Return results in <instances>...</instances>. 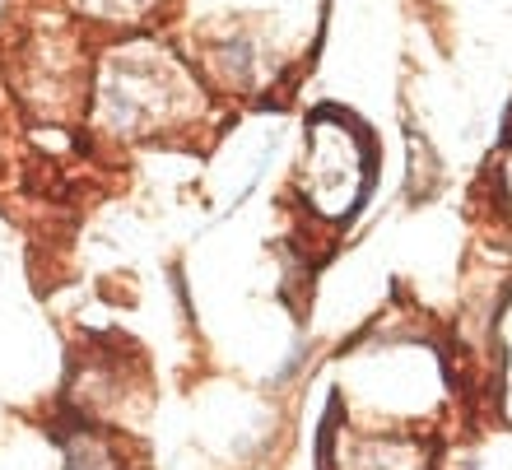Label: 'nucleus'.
I'll return each mask as SVG.
<instances>
[{"label":"nucleus","mask_w":512,"mask_h":470,"mask_svg":"<svg viewBox=\"0 0 512 470\" xmlns=\"http://www.w3.org/2000/svg\"><path fill=\"white\" fill-rule=\"evenodd\" d=\"M187 98V84L173 70L168 56L154 52H122L112 56L108 80H103V112L117 131H140L159 126L168 112Z\"/></svg>","instance_id":"1"},{"label":"nucleus","mask_w":512,"mask_h":470,"mask_svg":"<svg viewBox=\"0 0 512 470\" xmlns=\"http://www.w3.org/2000/svg\"><path fill=\"white\" fill-rule=\"evenodd\" d=\"M368 182L364 145L345 131H317L308 159V201L322 215H350Z\"/></svg>","instance_id":"2"},{"label":"nucleus","mask_w":512,"mask_h":470,"mask_svg":"<svg viewBox=\"0 0 512 470\" xmlns=\"http://www.w3.org/2000/svg\"><path fill=\"white\" fill-rule=\"evenodd\" d=\"M149 0H84V10H94V14H108V19H117V14H135V10H145Z\"/></svg>","instance_id":"3"}]
</instances>
